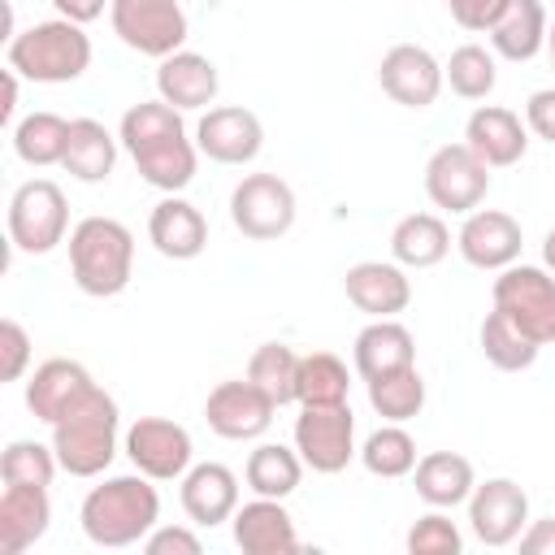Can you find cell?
Here are the masks:
<instances>
[{
    "instance_id": "19",
    "label": "cell",
    "mask_w": 555,
    "mask_h": 555,
    "mask_svg": "<svg viewBox=\"0 0 555 555\" xmlns=\"http://www.w3.org/2000/svg\"><path fill=\"white\" fill-rule=\"evenodd\" d=\"M182 512L191 516V525H221V520H234L238 512V477L217 464V460H204V464H191L182 473Z\"/></svg>"
},
{
    "instance_id": "2",
    "label": "cell",
    "mask_w": 555,
    "mask_h": 555,
    "mask_svg": "<svg viewBox=\"0 0 555 555\" xmlns=\"http://www.w3.org/2000/svg\"><path fill=\"white\" fill-rule=\"evenodd\" d=\"M78 520H82V533L95 546H108V551L134 546V542H143L156 529V520H160V494H156L152 477H143L134 468L126 477H108V481L91 486L87 499H82Z\"/></svg>"
},
{
    "instance_id": "13",
    "label": "cell",
    "mask_w": 555,
    "mask_h": 555,
    "mask_svg": "<svg viewBox=\"0 0 555 555\" xmlns=\"http://www.w3.org/2000/svg\"><path fill=\"white\" fill-rule=\"evenodd\" d=\"M273 412L278 403L256 386V382H221L208 390L204 399V421L217 438H230V442H247V438H260L269 425H273Z\"/></svg>"
},
{
    "instance_id": "36",
    "label": "cell",
    "mask_w": 555,
    "mask_h": 555,
    "mask_svg": "<svg viewBox=\"0 0 555 555\" xmlns=\"http://www.w3.org/2000/svg\"><path fill=\"white\" fill-rule=\"evenodd\" d=\"M247 382H256L278 408L295 403V382H299V356L286 343H260L247 360Z\"/></svg>"
},
{
    "instance_id": "5",
    "label": "cell",
    "mask_w": 555,
    "mask_h": 555,
    "mask_svg": "<svg viewBox=\"0 0 555 555\" xmlns=\"http://www.w3.org/2000/svg\"><path fill=\"white\" fill-rule=\"evenodd\" d=\"M4 56H9V69H17L30 82H74L91 65V39L78 22L52 17L17 30Z\"/></svg>"
},
{
    "instance_id": "29",
    "label": "cell",
    "mask_w": 555,
    "mask_h": 555,
    "mask_svg": "<svg viewBox=\"0 0 555 555\" xmlns=\"http://www.w3.org/2000/svg\"><path fill=\"white\" fill-rule=\"evenodd\" d=\"M65 173L78 182H104L117 165V139L108 134L104 121L95 117H74L69 121V143H65Z\"/></svg>"
},
{
    "instance_id": "30",
    "label": "cell",
    "mask_w": 555,
    "mask_h": 555,
    "mask_svg": "<svg viewBox=\"0 0 555 555\" xmlns=\"http://www.w3.org/2000/svg\"><path fill=\"white\" fill-rule=\"evenodd\" d=\"M451 251V230L438 212H408L390 230V256L403 269H434Z\"/></svg>"
},
{
    "instance_id": "34",
    "label": "cell",
    "mask_w": 555,
    "mask_h": 555,
    "mask_svg": "<svg viewBox=\"0 0 555 555\" xmlns=\"http://www.w3.org/2000/svg\"><path fill=\"white\" fill-rule=\"evenodd\" d=\"M477 343H481V356H486L494 369H503V373L529 369V364L538 360V351H542V347H538L520 325H512L499 308L486 312V321H481V330H477Z\"/></svg>"
},
{
    "instance_id": "14",
    "label": "cell",
    "mask_w": 555,
    "mask_h": 555,
    "mask_svg": "<svg viewBox=\"0 0 555 555\" xmlns=\"http://www.w3.org/2000/svg\"><path fill=\"white\" fill-rule=\"evenodd\" d=\"M468 525L486 546H512L529 525V494L512 477H490L468 494Z\"/></svg>"
},
{
    "instance_id": "11",
    "label": "cell",
    "mask_w": 555,
    "mask_h": 555,
    "mask_svg": "<svg viewBox=\"0 0 555 555\" xmlns=\"http://www.w3.org/2000/svg\"><path fill=\"white\" fill-rule=\"evenodd\" d=\"M295 451L312 473H343L356 460V416L347 403L304 408L295 416Z\"/></svg>"
},
{
    "instance_id": "42",
    "label": "cell",
    "mask_w": 555,
    "mask_h": 555,
    "mask_svg": "<svg viewBox=\"0 0 555 555\" xmlns=\"http://www.w3.org/2000/svg\"><path fill=\"white\" fill-rule=\"evenodd\" d=\"M447 4V13L464 26V30H490L499 17H503V9L512 4V0H442Z\"/></svg>"
},
{
    "instance_id": "9",
    "label": "cell",
    "mask_w": 555,
    "mask_h": 555,
    "mask_svg": "<svg viewBox=\"0 0 555 555\" xmlns=\"http://www.w3.org/2000/svg\"><path fill=\"white\" fill-rule=\"evenodd\" d=\"M230 221L243 238L269 243L295 225V191L278 173H247L230 191Z\"/></svg>"
},
{
    "instance_id": "27",
    "label": "cell",
    "mask_w": 555,
    "mask_h": 555,
    "mask_svg": "<svg viewBox=\"0 0 555 555\" xmlns=\"http://www.w3.org/2000/svg\"><path fill=\"white\" fill-rule=\"evenodd\" d=\"M546 4L542 0H512L503 17L490 26V48L503 61H533L546 48Z\"/></svg>"
},
{
    "instance_id": "1",
    "label": "cell",
    "mask_w": 555,
    "mask_h": 555,
    "mask_svg": "<svg viewBox=\"0 0 555 555\" xmlns=\"http://www.w3.org/2000/svg\"><path fill=\"white\" fill-rule=\"evenodd\" d=\"M121 147L130 152L134 169L143 173V182L160 186V191H182L195 178L199 165V147L186 139L182 113L165 100H139L121 113V130H117Z\"/></svg>"
},
{
    "instance_id": "47",
    "label": "cell",
    "mask_w": 555,
    "mask_h": 555,
    "mask_svg": "<svg viewBox=\"0 0 555 555\" xmlns=\"http://www.w3.org/2000/svg\"><path fill=\"white\" fill-rule=\"evenodd\" d=\"M17 69H4V104H0V121H9L13 117V108H17Z\"/></svg>"
},
{
    "instance_id": "26",
    "label": "cell",
    "mask_w": 555,
    "mask_h": 555,
    "mask_svg": "<svg viewBox=\"0 0 555 555\" xmlns=\"http://www.w3.org/2000/svg\"><path fill=\"white\" fill-rule=\"evenodd\" d=\"M351 356H356V373L364 382H373L382 373H395V369L416 364V338L395 317H377V321H369L356 334V351Z\"/></svg>"
},
{
    "instance_id": "18",
    "label": "cell",
    "mask_w": 555,
    "mask_h": 555,
    "mask_svg": "<svg viewBox=\"0 0 555 555\" xmlns=\"http://www.w3.org/2000/svg\"><path fill=\"white\" fill-rule=\"evenodd\" d=\"M347 299L364 312V317H399L412 304V282L403 273L399 260H360L347 269L343 278Z\"/></svg>"
},
{
    "instance_id": "49",
    "label": "cell",
    "mask_w": 555,
    "mask_h": 555,
    "mask_svg": "<svg viewBox=\"0 0 555 555\" xmlns=\"http://www.w3.org/2000/svg\"><path fill=\"white\" fill-rule=\"evenodd\" d=\"M546 56H551V69H555V17H551V26H546Z\"/></svg>"
},
{
    "instance_id": "39",
    "label": "cell",
    "mask_w": 555,
    "mask_h": 555,
    "mask_svg": "<svg viewBox=\"0 0 555 555\" xmlns=\"http://www.w3.org/2000/svg\"><path fill=\"white\" fill-rule=\"evenodd\" d=\"M56 468H61L56 451L43 442H30V438L9 442L0 455V481L4 486H52Z\"/></svg>"
},
{
    "instance_id": "17",
    "label": "cell",
    "mask_w": 555,
    "mask_h": 555,
    "mask_svg": "<svg viewBox=\"0 0 555 555\" xmlns=\"http://www.w3.org/2000/svg\"><path fill=\"white\" fill-rule=\"evenodd\" d=\"M455 247L460 256L473 264V269H507L520 260V247H525V234H520V221L503 208H473L455 234Z\"/></svg>"
},
{
    "instance_id": "3",
    "label": "cell",
    "mask_w": 555,
    "mask_h": 555,
    "mask_svg": "<svg viewBox=\"0 0 555 555\" xmlns=\"http://www.w3.org/2000/svg\"><path fill=\"white\" fill-rule=\"evenodd\" d=\"M69 273L91 299H113L134 273V234L113 217H82L69 230Z\"/></svg>"
},
{
    "instance_id": "45",
    "label": "cell",
    "mask_w": 555,
    "mask_h": 555,
    "mask_svg": "<svg viewBox=\"0 0 555 555\" xmlns=\"http://www.w3.org/2000/svg\"><path fill=\"white\" fill-rule=\"evenodd\" d=\"M525 555H555V516H542V520H529L525 533L516 538Z\"/></svg>"
},
{
    "instance_id": "32",
    "label": "cell",
    "mask_w": 555,
    "mask_h": 555,
    "mask_svg": "<svg viewBox=\"0 0 555 555\" xmlns=\"http://www.w3.org/2000/svg\"><path fill=\"white\" fill-rule=\"evenodd\" d=\"M351 377L347 364L334 351H308L299 356V382H295V403L299 408H334L347 403Z\"/></svg>"
},
{
    "instance_id": "8",
    "label": "cell",
    "mask_w": 555,
    "mask_h": 555,
    "mask_svg": "<svg viewBox=\"0 0 555 555\" xmlns=\"http://www.w3.org/2000/svg\"><path fill=\"white\" fill-rule=\"evenodd\" d=\"M494 308L538 347L555 343V278L538 264H507L494 278Z\"/></svg>"
},
{
    "instance_id": "23",
    "label": "cell",
    "mask_w": 555,
    "mask_h": 555,
    "mask_svg": "<svg viewBox=\"0 0 555 555\" xmlns=\"http://www.w3.org/2000/svg\"><path fill=\"white\" fill-rule=\"evenodd\" d=\"M147 238L165 260H195L208 247V221L191 199L165 195L147 217Z\"/></svg>"
},
{
    "instance_id": "28",
    "label": "cell",
    "mask_w": 555,
    "mask_h": 555,
    "mask_svg": "<svg viewBox=\"0 0 555 555\" xmlns=\"http://www.w3.org/2000/svg\"><path fill=\"white\" fill-rule=\"evenodd\" d=\"M412 481H416V494L429 507H460V503H468V494L477 486L473 464L460 451H429V455H421L416 468H412Z\"/></svg>"
},
{
    "instance_id": "33",
    "label": "cell",
    "mask_w": 555,
    "mask_h": 555,
    "mask_svg": "<svg viewBox=\"0 0 555 555\" xmlns=\"http://www.w3.org/2000/svg\"><path fill=\"white\" fill-rule=\"evenodd\" d=\"M65 143H69V121L61 113H30L13 126V152L17 160L48 169L65 160Z\"/></svg>"
},
{
    "instance_id": "15",
    "label": "cell",
    "mask_w": 555,
    "mask_h": 555,
    "mask_svg": "<svg viewBox=\"0 0 555 555\" xmlns=\"http://www.w3.org/2000/svg\"><path fill=\"white\" fill-rule=\"evenodd\" d=\"M195 147L217 160V165H247L260 156L264 147V126L251 108L243 104H221V108H208L195 126Z\"/></svg>"
},
{
    "instance_id": "7",
    "label": "cell",
    "mask_w": 555,
    "mask_h": 555,
    "mask_svg": "<svg viewBox=\"0 0 555 555\" xmlns=\"http://www.w3.org/2000/svg\"><path fill=\"white\" fill-rule=\"evenodd\" d=\"M69 230V204L65 191L48 178H30L9 199V243L26 256H48L56 243H65Z\"/></svg>"
},
{
    "instance_id": "16",
    "label": "cell",
    "mask_w": 555,
    "mask_h": 555,
    "mask_svg": "<svg viewBox=\"0 0 555 555\" xmlns=\"http://www.w3.org/2000/svg\"><path fill=\"white\" fill-rule=\"evenodd\" d=\"M377 82H382V91L395 104H403V108H429L438 100V91H442L447 78H442V65H438V56L429 48H421V43H395L382 56V65H377Z\"/></svg>"
},
{
    "instance_id": "25",
    "label": "cell",
    "mask_w": 555,
    "mask_h": 555,
    "mask_svg": "<svg viewBox=\"0 0 555 555\" xmlns=\"http://www.w3.org/2000/svg\"><path fill=\"white\" fill-rule=\"evenodd\" d=\"M52 520V503H48V486H4L0 494V551L4 555H22L30 551Z\"/></svg>"
},
{
    "instance_id": "31",
    "label": "cell",
    "mask_w": 555,
    "mask_h": 555,
    "mask_svg": "<svg viewBox=\"0 0 555 555\" xmlns=\"http://www.w3.org/2000/svg\"><path fill=\"white\" fill-rule=\"evenodd\" d=\"M304 468H308V464L299 460V451H291V447H282V442H260V447L247 455L243 477H247V486H251L256 494H264V499H286V494L299 490Z\"/></svg>"
},
{
    "instance_id": "50",
    "label": "cell",
    "mask_w": 555,
    "mask_h": 555,
    "mask_svg": "<svg viewBox=\"0 0 555 555\" xmlns=\"http://www.w3.org/2000/svg\"><path fill=\"white\" fill-rule=\"evenodd\" d=\"M551 4H555V0H551Z\"/></svg>"
},
{
    "instance_id": "44",
    "label": "cell",
    "mask_w": 555,
    "mask_h": 555,
    "mask_svg": "<svg viewBox=\"0 0 555 555\" xmlns=\"http://www.w3.org/2000/svg\"><path fill=\"white\" fill-rule=\"evenodd\" d=\"M525 126H529L538 139L555 143V87H542V91L529 95V104H525Z\"/></svg>"
},
{
    "instance_id": "4",
    "label": "cell",
    "mask_w": 555,
    "mask_h": 555,
    "mask_svg": "<svg viewBox=\"0 0 555 555\" xmlns=\"http://www.w3.org/2000/svg\"><path fill=\"white\" fill-rule=\"evenodd\" d=\"M52 451L61 460V473L100 477L117 455V399L91 386L61 421H52Z\"/></svg>"
},
{
    "instance_id": "22",
    "label": "cell",
    "mask_w": 555,
    "mask_h": 555,
    "mask_svg": "<svg viewBox=\"0 0 555 555\" xmlns=\"http://www.w3.org/2000/svg\"><path fill=\"white\" fill-rule=\"evenodd\" d=\"M234 542L247 555H295L299 551L291 512L282 507V499H264V494H256L251 503L234 512Z\"/></svg>"
},
{
    "instance_id": "12",
    "label": "cell",
    "mask_w": 555,
    "mask_h": 555,
    "mask_svg": "<svg viewBox=\"0 0 555 555\" xmlns=\"http://www.w3.org/2000/svg\"><path fill=\"white\" fill-rule=\"evenodd\" d=\"M126 455L130 464L152 477V481H178L186 468H191V434L178 425V421H165V416H139L130 429H126Z\"/></svg>"
},
{
    "instance_id": "43",
    "label": "cell",
    "mask_w": 555,
    "mask_h": 555,
    "mask_svg": "<svg viewBox=\"0 0 555 555\" xmlns=\"http://www.w3.org/2000/svg\"><path fill=\"white\" fill-rule=\"evenodd\" d=\"M143 551L147 555H199V538L182 525H156L147 538H143Z\"/></svg>"
},
{
    "instance_id": "38",
    "label": "cell",
    "mask_w": 555,
    "mask_h": 555,
    "mask_svg": "<svg viewBox=\"0 0 555 555\" xmlns=\"http://www.w3.org/2000/svg\"><path fill=\"white\" fill-rule=\"evenodd\" d=\"M442 78L460 100H486L494 91V82H499L494 52H486L481 43H460L451 52V61L442 65Z\"/></svg>"
},
{
    "instance_id": "46",
    "label": "cell",
    "mask_w": 555,
    "mask_h": 555,
    "mask_svg": "<svg viewBox=\"0 0 555 555\" xmlns=\"http://www.w3.org/2000/svg\"><path fill=\"white\" fill-rule=\"evenodd\" d=\"M52 4H56V13H61V17H69V22L87 26V22H95V17L104 13V4H113V0H52Z\"/></svg>"
},
{
    "instance_id": "24",
    "label": "cell",
    "mask_w": 555,
    "mask_h": 555,
    "mask_svg": "<svg viewBox=\"0 0 555 555\" xmlns=\"http://www.w3.org/2000/svg\"><path fill=\"white\" fill-rule=\"evenodd\" d=\"M217 87H221L217 65L208 56H199V52H186L182 48V52H173V56H165L156 65V95L165 104H173L178 113L208 108L217 100Z\"/></svg>"
},
{
    "instance_id": "20",
    "label": "cell",
    "mask_w": 555,
    "mask_h": 555,
    "mask_svg": "<svg viewBox=\"0 0 555 555\" xmlns=\"http://www.w3.org/2000/svg\"><path fill=\"white\" fill-rule=\"evenodd\" d=\"M464 143H468L490 169H507V165H516V160L525 156V147H529V126H525L512 108H503V104H481V108H473V117H468V126H464Z\"/></svg>"
},
{
    "instance_id": "35",
    "label": "cell",
    "mask_w": 555,
    "mask_h": 555,
    "mask_svg": "<svg viewBox=\"0 0 555 555\" xmlns=\"http://www.w3.org/2000/svg\"><path fill=\"white\" fill-rule=\"evenodd\" d=\"M364 386H369V403H373V412L382 421L403 425V421H412L425 408V377L416 373V364L395 369V373H382V377H373Z\"/></svg>"
},
{
    "instance_id": "41",
    "label": "cell",
    "mask_w": 555,
    "mask_h": 555,
    "mask_svg": "<svg viewBox=\"0 0 555 555\" xmlns=\"http://www.w3.org/2000/svg\"><path fill=\"white\" fill-rule=\"evenodd\" d=\"M30 364V334L22 330V321L4 317L0 321V377L4 382H17Z\"/></svg>"
},
{
    "instance_id": "40",
    "label": "cell",
    "mask_w": 555,
    "mask_h": 555,
    "mask_svg": "<svg viewBox=\"0 0 555 555\" xmlns=\"http://www.w3.org/2000/svg\"><path fill=\"white\" fill-rule=\"evenodd\" d=\"M464 538L455 529V520L447 516V507H434L425 516H416V525L408 529V551L412 555H460Z\"/></svg>"
},
{
    "instance_id": "37",
    "label": "cell",
    "mask_w": 555,
    "mask_h": 555,
    "mask_svg": "<svg viewBox=\"0 0 555 555\" xmlns=\"http://www.w3.org/2000/svg\"><path fill=\"white\" fill-rule=\"evenodd\" d=\"M360 464L373 473V477H408L416 468V442L403 425H382L364 438L360 447Z\"/></svg>"
},
{
    "instance_id": "6",
    "label": "cell",
    "mask_w": 555,
    "mask_h": 555,
    "mask_svg": "<svg viewBox=\"0 0 555 555\" xmlns=\"http://www.w3.org/2000/svg\"><path fill=\"white\" fill-rule=\"evenodd\" d=\"M108 22H113V35L130 52L156 56V61L182 52V43L191 35L186 9L178 0H113L108 4Z\"/></svg>"
},
{
    "instance_id": "48",
    "label": "cell",
    "mask_w": 555,
    "mask_h": 555,
    "mask_svg": "<svg viewBox=\"0 0 555 555\" xmlns=\"http://www.w3.org/2000/svg\"><path fill=\"white\" fill-rule=\"evenodd\" d=\"M542 264L555 273V225L546 230V238H542Z\"/></svg>"
},
{
    "instance_id": "10",
    "label": "cell",
    "mask_w": 555,
    "mask_h": 555,
    "mask_svg": "<svg viewBox=\"0 0 555 555\" xmlns=\"http://www.w3.org/2000/svg\"><path fill=\"white\" fill-rule=\"evenodd\" d=\"M490 191V165L468 143H442L425 165V195L442 212L468 217Z\"/></svg>"
},
{
    "instance_id": "21",
    "label": "cell",
    "mask_w": 555,
    "mask_h": 555,
    "mask_svg": "<svg viewBox=\"0 0 555 555\" xmlns=\"http://www.w3.org/2000/svg\"><path fill=\"white\" fill-rule=\"evenodd\" d=\"M91 386H95V382H91V373H87L78 360L56 356V360H43V364L30 373V382H26V408H30L35 421L52 425V421H61Z\"/></svg>"
}]
</instances>
